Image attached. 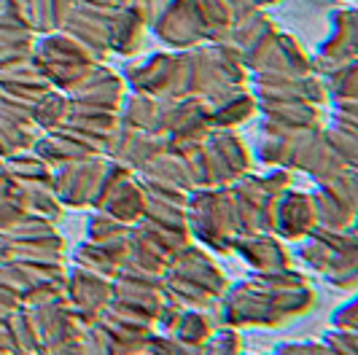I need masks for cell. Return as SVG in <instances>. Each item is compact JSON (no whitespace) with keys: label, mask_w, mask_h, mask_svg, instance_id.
I'll return each mask as SVG.
<instances>
[{"label":"cell","mask_w":358,"mask_h":355,"mask_svg":"<svg viewBox=\"0 0 358 355\" xmlns=\"http://www.w3.org/2000/svg\"><path fill=\"white\" fill-rule=\"evenodd\" d=\"M199 355H240V334L234 328H221L202 345Z\"/></svg>","instance_id":"obj_8"},{"label":"cell","mask_w":358,"mask_h":355,"mask_svg":"<svg viewBox=\"0 0 358 355\" xmlns=\"http://www.w3.org/2000/svg\"><path fill=\"white\" fill-rule=\"evenodd\" d=\"M313 205H315V221L321 229H353V215H356V175H353V170L321 180V186L313 194Z\"/></svg>","instance_id":"obj_3"},{"label":"cell","mask_w":358,"mask_h":355,"mask_svg":"<svg viewBox=\"0 0 358 355\" xmlns=\"http://www.w3.org/2000/svg\"><path fill=\"white\" fill-rule=\"evenodd\" d=\"M68 106H71V100H65L62 94L43 92L36 103H33V124L41 126L43 132H54L57 126L65 122Z\"/></svg>","instance_id":"obj_7"},{"label":"cell","mask_w":358,"mask_h":355,"mask_svg":"<svg viewBox=\"0 0 358 355\" xmlns=\"http://www.w3.org/2000/svg\"><path fill=\"white\" fill-rule=\"evenodd\" d=\"M315 304V291L305 275L291 269L256 272L251 283L234 285L224 296V320L229 326H283L288 318L305 315Z\"/></svg>","instance_id":"obj_1"},{"label":"cell","mask_w":358,"mask_h":355,"mask_svg":"<svg viewBox=\"0 0 358 355\" xmlns=\"http://www.w3.org/2000/svg\"><path fill=\"white\" fill-rule=\"evenodd\" d=\"M143 38V11L138 6H127L113 19H108V41L116 52L132 54Z\"/></svg>","instance_id":"obj_6"},{"label":"cell","mask_w":358,"mask_h":355,"mask_svg":"<svg viewBox=\"0 0 358 355\" xmlns=\"http://www.w3.org/2000/svg\"><path fill=\"white\" fill-rule=\"evenodd\" d=\"M356 331H342V328H331L326 337H323V345L331 350L334 355H356Z\"/></svg>","instance_id":"obj_9"},{"label":"cell","mask_w":358,"mask_h":355,"mask_svg":"<svg viewBox=\"0 0 358 355\" xmlns=\"http://www.w3.org/2000/svg\"><path fill=\"white\" fill-rule=\"evenodd\" d=\"M232 250H237L256 272H275V269H286L291 264L288 253L272 234H259V231L243 234L234 240Z\"/></svg>","instance_id":"obj_5"},{"label":"cell","mask_w":358,"mask_h":355,"mask_svg":"<svg viewBox=\"0 0 358 355\" xmlns=\"http://www.w3.org/2000/svg\"><path fill=\"white\" fill-rule=\"evenodd\" d=\"M334 320V328H342V331H356V302L342 304L340 310L331 315Z\"/></svg>","instance_id":"obj_10"},{"label":"cell","mask_w":358,"mask_h":355,"mask_svg":"<svg viewBox=\"0 0 358 355\" xmlns=\"http://www.w3.org/2000/svg\"><path fill=\"white\" fill-rule=\"evenodd\" d=\"M110 294H113V280L97 272H90L84 266H76L71 277L65 280V304L84 331L92 328L106 312Z\"/></svg>","instance_id":"obj_2"},{"label":"cell","mask_w":358,"mask_h":355,"mask_svg":"<svg viewBox=\"0 0 358 355\" xmlns=\"http://www.w3.org/2000/svg\"><path fill=\"white\" fill-rule=\"evenodd\" d=\"M318 226L313 196L299 191H280L275 199V224L272 234H280L286 240H302Z\"/></svg>","instance_id":"obj_4"}]
</instances>
